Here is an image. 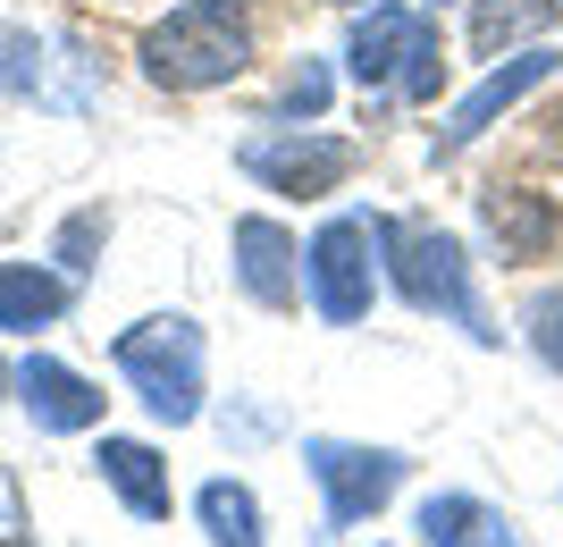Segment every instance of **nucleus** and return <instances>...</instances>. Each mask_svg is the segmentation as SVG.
<instances>
[{"label":"nucleus","mask_w":563,"mask_h":547,"mask_svg":"<svg viewBox=\"0 0 563 547\" xmlns=\"http://www.w3.org/2000/svg\"><path fill=\"white\" fill-rule=\"evenodd\" d=\"M438 76H446V43H438V25L421 18V34H412V59H404L396 85H404L412 101H438Z\"/></svg>","instance_id":"18"},{"label":"nucleus","mask_w":563,"mask_h":547,"mask_svg":"<svg viewBox=\"0 0 563 547\" xmlns=\"http://www.w3.org/2000/svg\"><path fill=\"white\" fill-rule=\"evenodd\" d=\"M118 380L143 396V413L168 429H186L202 413V329H194L186 311H152L135 329H118Z\"/></svg>","instance_id":"3"},{"label":"nucleus","mask_w":563,"mask_h":547,"mask_svg":"<svg viewBox=\"0 0 563 547\" xmlns=\"http://www.w3.org/2000/svg\"><path fill=\"white\" fill-rule=\"evenodd\" d=\"M101 237H110V219H101V211H76L68 228H59V270L76 278V270H85V253H93Z\"/></svg>","instance_id":"20"},{"label":"nucleus","mask_w":563,"mask_h":547,"mask_svg":"<svg viewBox=\"0 0 563 547\" xmlns=\"http://www.w3.org/2000/svg\"><path fill=\"white\" fill-rule=\"evenodd\" d=\"M0 547H25V505H18V480L0 463Z\"/></svg>","instance_id":"21"},{"label":"nucleus","mask_w":563,"mask_h":547,"mask_svg":"<svg viewBox=\"0 0 563 547\" xmlns=\"http://www.w3.org/2000/svg\"><path fill=\"white\" fill-rule=\"evenodd\" d=\"M303 463L320 480V497H329V523H371L412 472L396 447H353V438H303Z\"/></svg>","instance_id":"6"},{"label":"nucleus","mask_w":563,"mask_h":547,"mask_svg":"<svg viewBox=\"0 0 563 547\" xmlns=\"http://www.w3.org/2000/svg\"><path fill=\"white\" fill-rule=\"evenodd\" d=\"M253 68V9L244 0H186L143 34V76L161 94H211Z\"/></svg>","instance_id":"1"},{"label":"nucleus","mask_w":563,"mask_h":547,"mask_svg":"<svg viewBox=\"0 0 563 547\" xmlns=\"http://www.w3.org/2000/svg\"><path fill=\"white\" fill-rule=\"evenodd\" d=\"M412 530H421V547H521V530L488 497H454V489L446 497H421Z\"/></svg>","instance_id":"12"},{"label":"nucleus","mask_w":563,"mask_h":547,"mask_svg":"<svg viewBox=\"0 0 563 547\" xmlns=\"http://www.w3.org/2000/svg\"><path fill=\"white\" fill-rule=\"evenodd\" d=\"M378 262H387V286H396L412 311H446V320H463L479 346H496L488 311H479V295H471L463 237H446L438 219H378Z\"/></svg>","instance_id":"2"},{"label":"nucleus","mask_w":563,"mask_h":547,"mask_svg":"<svg viewBox=\"0 0 563 547\" xmlns=\"http://www.w3.org/2000/svg\"><path fill=\"white\" fill-rule=\"evenodd\" d=\"M555 68H563V59H555L547 43H539V51H514L505 68H488V76H479V85H471V94L446 110V135H438V152H463V143H479L496 119H505V110H514V101H530V94H539V85H547Z\"/></svg>","instance_id":"7"},{"label":"nucleus","mask_w":563,"mask_h":547,"mask_svg":"<svg viewBox=\"0 0 563 547\" xmlns=\"http://www.w3.org/2000/svg\"><path fill=\"white\" fill-rule=\"evenodd\" d=\"M0 387H18V380H9V371H0Z\"/></svg>","instance_id":"22"},{"label":"nucleus","mask_w":563,"mask_h":547,"mask_svg":"<svg viewBox=\"0 0 563 547\" xmlns=\"http://www.w3.org/2000/svg\"><path fill=\"white\" fill-rule=\"evenodd\" d=\"M18 405L34 429H51V438H76V429L101 422V387L85 380V371H68V362L51 354H25L18 362Z\"/></svg>","instance_id":"9"},{"label":"nucleus","mask_w":563,"mask_h":547,"mask_svg":"<svg viewBox=\"0 0 563 547\" xmlns=\"http://www.w3.org/2000/svg\"><path fill=\"white\" fill-rule=\"evenodd\" d=\"M329 85H336V76L320 68V59H303V68L286 76V94H278V127H295V119H320V110H329Z\"/></svg>","instance_id":"19"},{"label":"nucleus","mask_w":563,"mask_h":547,"mask_svg":"<svg viewBox=\"0 0 563 547\" xmlns=\"http://www.w3.org/2000/svg\"><path fill=\"white\" fill-rule=\"evenodd\" d=\"M76 278L51 262H0V329H51L68 311Z\"/></svg>","instance_id":"13"},{"label":"nucleus","mask_w":563,"mask_h":547,"mask_svg":"<svg viewBox=\"0 0 563 547\" xmlns=\"http://www.w3.org/2000/svg\"><path fill=\"white\" fill-rule=\"evenodd\" d=\"M412 34H421V18H412V9H396V0H371V18L353 25V43H345L353 85H362V94H371V85H396L404 59H412Z\"/></svg>","instance_id":"11"},{"label":"nucleus","mask_w":563,"mask_h":547,"mask_svg":"<svg viewBox=\"0 0 563 547\" xmlns=\"http://www.w3.org/2000/svg\"><path fill=\"white\" fill-rule=\"evenodd\" d=\"M194 514H202L211 547H269V530H261V497L244 489V480H202Z\"/></svg>","instance_id":"14"},{"label":"nucleus","mask_w":563,"mask_h":547,"mask_svg":"<svg viewBox=\"0 0 563 547\" xmlns=\"http://www.w3.org/2000/svg\"><path fill=\"white\" fill-rule=\"evenodd\" d=\"M235 168L269 194H336L353 177V143L345 135H311V127H269V135L235 143Z\"/></svg>","instance_id":"5"},{"label":"nucleus","mask_w":563,"mask_h":547,"mask_svg":"<svg viewBox=\"0 0 563 547\" xmlns=\"http://www.w3.org/2000/svg\"><path fill=\"white\" fill-rule=\"evenodd\" d=\"M521 329H530V354H539L547 371H563V286L530 295V311H521Z\"/></svg>","instance_id":"17"},{"label":"nucleus","mask_w":563,"mask_h":547,"mask_svg":"<svg viewBox=\"0 0 563 547\" xmlns=\"http://www.w3.org/2000/svg\"><path fill=\"white\" fill-rule=\"evenodd\" d=\"M303 286H311V311L329 329H353L378 295V211H336L320 237L303 244Z\"/></svg>","instance_id":"4"},{"label":"nucleus","mask_w":563,"mask_h":547,"mask_svg":"<svg viewBox=\"0 0 563 547\" xmlns=\"http://www.w3.org/2000/svg\"><path fill=\"white\" fill-rule=\"evenodd\" d=\"M228 253H235V286H244L261 311H295V295H303V253H295V237H286L278 219H261V211L235 219Z\"/></svg>","instance_id":"8"},{"label":"nucleus","mask_w":563,"mask_h":547,"mask_svg":"<svg viewBox=\"0 0 563 547\" xmlns=\"http://www.w3.org/2000/svg\"><path fill=\"white\" fill-rule=\"evenodd\" d=\"M488 228H496V244H505V262H521V253H539V244L555 237V211H547L539 194H496Z\"/></svg>","instance_id":"16"},{"label":"nucleus","mask_w":563,"mask_h":547,"mask_svg":"<svg viewBox=\"0 0 563 547\" xmlns=\"http://www.w3.org/2000/svg\"><path fill=\"white\" fill-rule=\"evenodd\" d=\"M93 463H101V480L118 489V505H126L135 523H168L177 489H168L161 447H143V438H101V447H93Z\"/></svg>","instance_id":"10"},{"label":"nucleus","mask_w":563,"mask_h":547,"mask_svg":"<svg viewBox=\"0 0 563 547\" xmlns=\"http://www.w3.org/2000/svg\"><path fill=\"white\" fill-rule=\"evenodd\" d=\"M563 18V0H479V18H471V43L479 51H505L521 34H539V25Z\"/></svg>","instance_id":"15"}]
</instances>
